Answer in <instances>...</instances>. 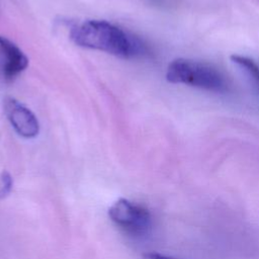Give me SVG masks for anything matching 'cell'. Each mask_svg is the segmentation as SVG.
<instances>
[{
    "mask_svg": "<svg viewBox=\"0 0 259 259\" xmlns=\"http://www.w3.org/2000/svg\"><path fill=\"white\" fill-rule=\"evenodd\" d=\"M71 39L80 47L128 59L147 54L146 45L137 36L105 20H87L71 29Z\"/></svg>",
    "mask_w": 259,
    "mask_h": 259,
    "instance_id": "obj_1",
    "label": "cell"
},
{
    "mask_svg": "<svg viewBox=\"0 0 259 259\" xmlns=\"http://www.w3.org/2000/svg\"><path fill=\"white\" fill-rule=\"evenodd\" d=\"M166 79L173 84H185L213 92L227 90V82L215 68L183 58L175 59L168 65Z\"/></svg>",
    "mask_w": 259,
    "mask_h": 259,
    "instance_id": "obj_2",
    "label": "cell"
},
{
    "mask_svg": "<svg viewBox=\"0 0 259 259\" xmlns=\"http://www.w3.org/2000/svg\"><path fill=\"white\" fill-rule=\"evenodd\" d=\"M110 220L124 232L142 236L151 228L152 219L149 210L141 204L125 198H119L108 209Z\"/></svg>",
    "mask_w": 259,
    "mask_h": 259,
    "instance_id": "obj_3",
    "label": "cell"
},
{
    "mask_svg": "<svg viewBox=\"0 0 259 259\" xmlns=\"http://www.w3.org/2000/svg\"><path fill=\"white\" fill-rule=\"evenodd\" d=\"M3 110L15 132L23 138H34L39 132V123L33 112L11 96L3 99Z\"/></svg>",
    "mask_w": 259,
    "mask_h": 259,
    "instance_id": "obj_4",
    "label": "cell"
},
{
    "mask_svg": "<svg viewBox=\"0 0 259 259\" xmlns=\"http://www.w3.org/2000/svg\"><path fill=\"white\" fill-rule=\"evenodd\" d=\"M0 53L3 60L2 73L6 81L14 80L28 66L25 54L7 37L0 35Z\"/></svg>",
    "mask_w": 259,
    "mask_h": 259,
    "instance_id": "obj_5",
    "label": "cell"
},
{
    "mask_svg": "<svg viewBox=\"0 0 259 259\" xmlns=\"http://www.w3.org/2000/svg\"><path fill=\"white\" fill-rule=\"evenodd\" d=\"M230 59L247 72L259 89V65L254 60L241 55H232Z\"/></svg>",
    "mask_w": 259,
    "mask_h": 259,
    "instance_id": "obj_6",
    "label": "cell"
},
{
    "mask_svg": "<svg viewBox=\"0 0 259 259\" xmlns=\"http://www.w3.org/2000/svg\"><path fill=\"white\" fill-rule=\"evenodd\" d=\"M12 185L13 181L11 176L5 171L0 172V199L8 195V193L11 191Z\"/></svg>",
    "mask_w": 259,
    "mask_h": 259,
    "instance_id": "obj_7",
    "label": "cell"
},
{
    "mask_svg": "<svg viewBox=\"0 0 259 259\" xmlns=\"http://www.w3.org/2000/svg\"><path fill=\"white\" fill-rule=\"evenodd\" d=\"M144 258L145 259H177V258H173L171 256H167V255L156 253V252L146 253L144 254Z\"/></svg>",
    "mask_w": 259,
    "mask_h": 259,
    "instance_id": "obj_8",
    "label": "cell"
}]
</instances>
